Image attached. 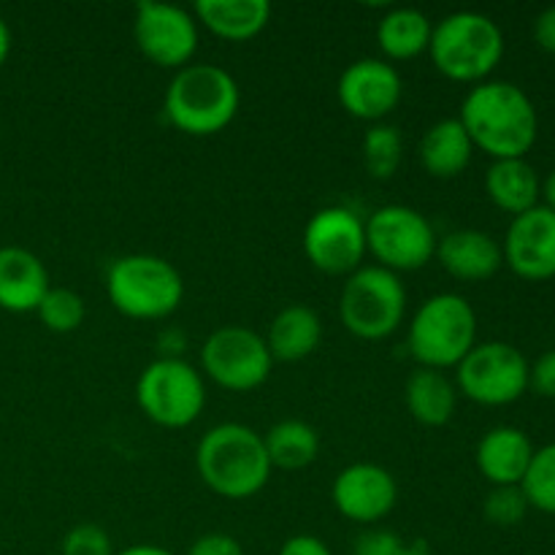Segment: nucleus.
<instances>
[{
  "mask_svg": "<svg viewBox=\"0 0 555 555\" xmlns=\"http://www.w3.org/2000/svg\"><path fill=\"white\" fill-rule=\"evenodd\" d=\"M459 119L475 150H482L493 160L526 157L540 133L534 103L513 81H480L472 87Z\"/></svg>",
  "mask_w": 555,
  "mask_h": 555,
  "instance_id": "1",
  "label": "nucleus"
},
{
  "mask_svg": "<svg viewBox=\"0 0 555 555\" xmlns=\"http://www.w3.org/2000/svg\"><path fill=\"white\" fill-rule=\"evenodd\" d=\"M108 298L114 309L133 320H163L184 298L182 274L157 255H125L108 269Z\"/></svg>",
  "mask_w": 555,
  "mask_h": 555,
  "instance_id": "6",
  "label": "nucleus"
},
{
  "mask_svg": "<svg viewBox=\"0 0 555 555\" xmlns=\"http://www.w3.org/2000/svg\"><path fill=\"white\" fill-rule=\"evenodd\" d=\"M184 555H244V551L236 537L215 531V534H204L201 540H195Z\"/></svg>",
  "mask_w": 555,
  "mask_h": 555,
  "instance_id": "34",
  "label": "nucleus"
},
{
  "mask_svg": "<svg viewBox=\"0 0 555 555\" xmlns=\"http://www.w3.org/2000/svg\"><path fill=\"white\" fill-rule=\"evenodd\" d=\"M9 52H11V30H9V25L3 22V16H0V65L5 63Z\"/></svg>",
  "mask_w": 555,
  "mask_h": 555,
  "instance_id": "38",
  "label": "nucleus"
},
{
  "mask_svg": "<svg viewBox=\"0 0 555 555\" xmlns=\"http://www.w3.org/2000/svg\"><path fill=\"white\" fill-rule=\"evenodd\" d=\"M263 444L271 466L285 472L307 469L309 464H314V459L320 453L318 431L304 421L276 423L263 437Z\"/></svg>",
  "mask_w": 555,
  "mask_h": 555,
  "instance_id": "26",
  "label": "nucleus"
},
{
  "mask_svg": "<svg viewBox=\"0 0 555 555\" xmlns=\"http://www.w3.org/2000/svg\"><path fill=\"white\" fill-rule=\"evenodd\" d=\"M477 345V314L459 293L423 301L410 323V352L423 369L459 366Z\"/></svg>",
  "mask_w": 555,
  "mask_h": 555,
  "instance_id": "5",
  "label": "nucleus"
},
{
  "mask_svg": "<svg viewBox=\"0 0 555 555\" xmlns=\"http://www.w3.org/2000/svg\"><path fill=\"white\" fill-rule=\"evenodd\" d=\"M534 459V444L520 428H491L477 444V469L493 488L520 486Z\"/></svg>",
  "mask_w": 555,
  "mask_h": 555,
  "instance_id": "19",
  "label": "nucleus"
},
{
  "mask_svg": "<svg viewBox=\"0 0 555 555\" xmlns=\"http://www.w3.org/2000/svg\"><path fill=\"white\" fill-rule=\"evenodd\" d=\"M195 16L225 41H249L271 20L269 0H198Z\"/></svg>",
  "mask_w": 555,
  "mask_h": 555,
  "instance_id": "23",
  "label": "nucleus"
},
{
  "mask_svg": "<svg viewBox=\"0 0 555 555\" xmlns=\"http://www.w3.org/2000/svg\"><path fill=\"white\" fill-rule=\"evenodd\" d=\"M238 101V85L225 68L184 65L166 90V117L188 135H215L233 122Z\"/></svg>",
  "mask_w": 555,
  "mask_h": 555,
  "instance_id": "3",
  "label": "nucleus"
},
{
  "mask_svg": "<svg viewBox=\"0 0 555 555\" xmlns=\"http://www.w3.org/2000/svg\"><path fill=\"white\" fill-rule=\"evenodd\" d=\"M366 249L393 274L417 271L437 255V233L417 209L390 204L366 220Z\"/></svg>",
  "mask_w": 555,
  "mask_h": 555,
  "instance_id": "10",
  "label": "nucleus"
},
{
  "mask_svg": "<svg viewBox=\"0 0 555 555\" xmlns=\"http://www.w3.org/2000/svg\"><path fill=\"white\" fill-rule=\"evenodd\" d=\"M455 383L482 406H504L529 390V361L507 341H482L459 363Z\"/></svg>",
  "mask_w": 555,
  "mask_h": 555,
  "instance_id": "9",
  "label": "nucleus"
},
{
  "mask_svg": "<svg viewBox=\"0 0 555 555\" xmlns=\"http://www.w3.org/2000/svg\"><path fill=\"white\" fill-rule=\"evenodd\" d=\"M428 52L448 79L486 81L504 57L502 27L480 11H455L434 25Z\"/></svg>",
  "mask_w": 555,
  "mask_h": 555,
  "instance_id": "4",
  "label": "nucleus"
},
{
  "mask_svg": "<svg viewBox=\"0 0 555 555\" xmlns=\"http://www.w3.org/2000/svg\"><path fill=\"white\" fill-rule=\"evenodd\" d=\"M135 401L152 423L184 428L195 423L206 404V385L198 369L182 358H157L135 383Z\"/></svg>",
  "mask_w": 555,
  "mask_h": 555,
  "instance_id": "8",
  "label": "nucleus"
},
{
  "mask_svg": "<svg viewBox=\"0 0 555 555\" xmlns=\"http://www.w3.org/2000/svg\"><path fill=\"white\" fill-rule=\"evenodd\" d=\"M404 551V542L390 529H366L356 537L352 555H399Z\"/></svg>",
  "mask_w": 555,
  "mask_h": 555,
  "instance_id": "32",
  "label": "nucleus"
},
{
  "mask_svg": "<svg viewBox=\"0 0 555 555\" xmlns=\"http://www.w3.org/2000/svg\"><path fill=\"white\" fill-rule=\"evenodd\" d=\"M406 312V291L393 271L383 266H361L347 276L339 298V318L352 336L366 341L385 339L401 325Z\"/></svg>",
  "mask_w": 555,
  "mask_h": 555,
  "instance_id": "7",
  "label": "nucleus"
},
{
  "mask_svg": "<svg viewBox=\"0 0 555 555\" xmlns=\"http://www.w3.org/2000/svg\"><path fill=\"white\" fill-rule=\"evenodd\" d=\"M263 339L274 361L296 363L318 350L320 339H323V323L314 309L293 304L271 320L269 334Z\"/></svg>",
  "mask_w": 555,
  "mask_h": 555,
  "instance_id": "20",
  "label": "nucleus"
},
{
  "mask_svg": "<svg viewBox=\"0 0 555 555\" xmlns=\"http://www.w3.org/2000/svg\"><path fill=\"white\" fill-rule=\"evenodd\" d=\"M399 555H434V553L428 551L423 542H415V545H404V551H401Z\"/></svg>",
  "mask_w": 555,
  "mask_h": 555,
  "instance_id": "40",
  "label": "nucleus"
},
{
  "mask_svg": "<svg viewBox=\"0 0 555 555\" xmlns=\"http://www.w3.org/2000/svg\"><path fill=\"white\" fill-rule=\"evenodd\" d=\"M472 152H475V144H472L469 133L464 130L461 119L448 117L439 119L437 125L428 128L417 155H421V166L431 177L453 179L466 171V166L472 163Z\"/></svg>",
  "mask_w": 555,
  "mask_h": 555,
  "instance_id": "22",
  "label": "nucleus"
},
{
  "mask_svg": "<svg viewBox=\"0 0 555 555\" xmlns=\"http://www.w3.org/2000/svg\"><path fill=\"white\" fill-rule=\"evenodd\" d=\"M201 480L222 499H249L269 482L271 461L263 437L242 423L215 426L195 453Z\"/></svg>",
  "mask_w": 555,
  "mask_h": 555,
  "instance_id": "2",
  "label": "nucleus"
},
{
  "mask_svg": "<svg viewBox=\"0 0 555 555\" xmlns=\"http://www.w3.org/2000/svg\"><path fill=\"white\" fill-rule=\"evenodd\" d=\"M486 193L499 209L518 217L540 206L542 182L537 177L534 166L526 163V157L493 160V166L486 173Z\"/></svg>",
  "mask_w": 555,
  "mask_h": 555,
  "instance_id": "21",
  "label": "nucleus"
},
{
  "mask_svg": "<svg viewBox=\"0 0 555 555\" xmlns=\"http://www.w3.org/2000/svg\"><path fill=\"white\" fill-rule=\"evenodd\" d=\"M504 263L526 282H545L555 276V211L534 206L513 217L502 244Z\"/></svg>",
  "mask_w": 555,
  "mask_h": 555,
  "instance_id": "14",
  "label": "nucleus"
},
{
  "mask_svg": "<svg viewBox=\"0 0 555 555\" xmlns=\"http://www.w3.org/2000/svg\"><path fill=\"white\" fill-rule=\"evenodd\" d=\"M520 491H524L529 507L555 515V442L534 450V459L526 469Z\"/></svg>",
  "mask_w": 555,
  "mask_h": 555,
  "instance_id": "28",
  "label": "nucleus"
},
{
  "mask_svg": "<svg viewBox=\"0 0 555 555\" xmlns=\"http://www.w3.org/2000/svg\"><path fill=\"white\" fill-rule=\"evenodd\" d=\"M529 388L545 399H555V350L542 352L534 366H529Z\"/></svg>",
  "mask_w": 555,
  "mask_h": 555,
  "instance_id": "33",
  "label": "nucleus"
},
{
  "mask_svg": "<svg viewBox=\"0 0 555 555\" xmlns=\"http://www.w3.org/2000/svg\"><path fill=\"white\" fill-rule=\"evenodd\" d=\"M334 507L352 524L374 526L390 515L399 499L393 475L377 464H352L339 472L331 488Z\"/></svg>",
  "mask_w": 555,
  "mask_h": 555,
  "instance_id": "16",
  "label": "nucleus"
},
{
  "mask_svg": "<svg viewBox=\"0 0 555 555\" xmlns=\"http://www.w3.org/2000/svg\"><path fill=\"white\" fill-rule=\"evenodd\" d=\"M60 555H114L112 540L95 524H79L65 534Z\"/></svg>",
  "mask_w": 555,
  "mask_h": 555,
  "instance_id": "31",
  "label": "nucleus"
},
{
  "mask_svg": "<svg viewBox=\"0 0 555 555\" xmlns=\"http://www.w3.org/2000/svg\"><path fill=\"white\" fill-rule=\"evenodd\" d=\"M455 385L437 369H417L410 374L404 388V401L410 415L428 428L450 423L455 412Z\"/></svg>",
  "mask_w": 555,
  "mask_h": 555,
  "instance_id": "24",
  "label": "nucleus"
},
{
  "mask_svg": "<svg viewBox=\"0 0 555 555\" xmlns=\"http://www.w3.org/2000/svg\"><path fill=\"white\" fill-rule=\"evenodd\" d=\"M482 513H486L488 524L509 529V526H518L520 520L526 518V513H529V502H526L520 486L493 488V491L488 493L486 504H482Z\"/></svg>",
  "mask_w": 555,
  "mask_h": 555,
  "instance_id": "30",
  "label": "nucleus"
},
{
  "mask_svg": "<svg viewBox=\"0 0 555 555\" xmlns=\"http://www.w3.org/2000/svg\"><path fill=\"white\" fill-rule=\"evenodd\" d=\"M43 260L25 247H0V309L14 314L36 312L49 291Z\"/></svg>",
  "mask_w": 555,
  "mask_h": 555,
  "instance_id": "18",
  "label": "nucleus"
},
{
  "mask_svg": "<svg viewBox=\"0 0 555 555\" xmlns=\"http://www.w3.org/2000/svg\"><path fill=\"white\" fill-rule=\"evenodd\" d=\"M437 258L442 269L461 282H486L504 266L502 244L475 228H461L437 238Z\"/></svg>",
  "mask_w": 555,
  "mask_h": 555,
  "instance_id": "17",
  "label": "nucleus"
},
{
  "mask_svg": "<svg viewBox=\"0 0 555 555\" xmlns=\"http://www.w3.org/2000/svg\"><path fill=\"white\" fill-rule=\"evenodd\" d=\"M201 366L206 377L225 390L247 393L269 379L274 358L266 339L244 325H222L201 347Z\"/></svg>",
  "mask_w": 555,
  "mask_h": 555,
  "instance_id": "11",
  "label": "nucleus"
},
{
  "mask_svg": "<svg viewBox=\"0 0 555 555\" xmlns=\"http://www.w3.org/2000/svg\"><path fill=\"white\" fill-rule=\"evenodd\" d=\"M38 318L54 334H70L85 323V298L70 287H49L47 296L38 304Z\"/></svg>",
  "mask_w": 555,
  "mask_h": 555,
  "instance_id": "29",
  "label": "nucleus"
},
{
  "mask_svg": "<svg viewBox=\"0 0 555 555\" xmlns=\"http://www.w3.org/2000/svg\"><path fill=\"white\" fill-rule=\"evenodd\" d=\"M304 253L309 263L331 276L361 269L366 249V222L347 206H325L304 231Z\"/></svg>",
  "mask_w": 555,
  "mask_h": 555,
  "instance_id": "12",
  "label": "nucleus"
},
{
  "mask_svg": "<svg viewBox=\"0 0 555 555\" xmlns=\"http://www.w3.org/2000/svg\"><path fill=\"white\" fill-rule=\"evenodd\" d=\"M133 36L141 54L160 68H184L198 49V25L190 11L171 3L141 0L135 5Z\"/></svg>",
  "mask_w": 555,
  "mask_h": 555,
  "instance_id": "13",
  "label": "nucleus"
},
{
  "mask_svg": "<svg viewBox=\"0 0 555 555\" xmlns=\"http://www.w3.org/2000/svg\"><path fill=\"white\" fill-rule=\"evenodd\" d=\"M336 92L347 114L377 122L399 106L404 85H401L399 70L388 60L363 57L347 65L345 74L339 76Z\"/></svg>",
  "mask_w": 555,
  "mask_h": 555,
  "instance_id": "15",
  "label": "nucleus"
},
{
  "mask_svg": "<svg viewBox=\"0 0 555 555\" xmlns=\"http://www.w3.org/2000/svg\"><path fill=\"white\" fill-rule=\"evenodd\" d=\"M114 555H173V553H168L166 547H157V545H130Z\"/></svg>",
  "mask_w": 555,
  "mask_h": 555,
  "instance_id": "37",
  "label": "nucleus"
},
{
  "mask_svg": "<svg viewBox=\"0 0 555 555\" xmlns=\"http://www.w3.org/2000/svg\"><path fill=\"white\" fill-rule=\"evenodd\" d=\"M404 157V141L393 125H374L363 135V166L374 179H390Z\"/></svg>",
  "mask_w": 555,
  "mask_h": 555,
  "instance_id": "27",
  "label": "nucleus"
},
{
  "mask_svg": "<svg viewBox=\"0 0 555 555\" xmlns=\"http://www.w3.org/2000/svg\"><path fill=\"white\" fill-rule=\"evenodd\" d=\"M431 20L417 9H390L377 25V43L385 57L412 60L431 43Z\"/></svg>",
  "mask_w": 555,
  "mask_h": 555,
  "instance_id": "25",
  "label": "nucleus"
},
{
  "mask_svg": "<svg viewBox=\"0 0 555 555\" xmlns=\"http://www.w3.org/2000/svg\"><path fill=\"white\" fill-rule=\"evenodd\" d=\"M280 555H331V551L320 537L296 534L285 540V545L280 547Z\"/></svg>",
  "mask_w": 555,
  "mask_h": 555,
  "instance_id": "35",
  "label": "nucleus"
},
{
  "mask_svg": "<svg viewBox=\"0 0 555 555\" xmlns=\"http://www.w3.org/2000/svg\"><path fill=\"white\" fill-rule=\"evenodd\" d=\"M542 195H545V206L547 209L555 211V168L547 173L545 184H542Z\"/></svg>",
  "mask_w": 555,
  "mask_h": 555,
  "instance_id": "39",
  "label": "nucleus"
},
{
  "mask_svg": "<svg viewBox=\"0 0 555 555\" xmlns=\"http://www.w3.org/2000/svg\"><path fill=\"white\" fill-rule=\"evenodd\" d=\"M534 41L540 49L555 54V5L542 11L534 20Z\"/></svg>",
  "mask_w": 555,
  "mask_h": 555,
  "instance_id": "36",
  "label": "nucleus"
}]
</instances>
